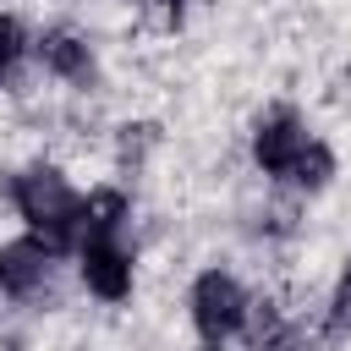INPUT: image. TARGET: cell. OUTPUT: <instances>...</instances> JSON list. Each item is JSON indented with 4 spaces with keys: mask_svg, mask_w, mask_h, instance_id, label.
<instances>
[{
    "mask_svg": "<svg viewBox=\"0 0 351 351\" xmlns=\"http://www.w3.org/2000/svg\"><path fill=\"white\" fill-rule=\"evenodd\" d=\"M11 197H16V214L27 219V230H33L49 252H66L71 241H82V236H77V208H82V197L71 192V181H66L60 170H49V165L22 170L16 186H11Z\"/></svg>",
    "mask_w": 351,
    "mask_h": 351,
    "instance_id": "1",
    "label": "cell"
},
{
    "mask_svg": "<svg viewBox=\"0 0 351 351\" xmlns=\"http://www.w3.org/2000/svg\"><path fill=\"white\" fill-rule=\"evenodd\" d=\"M346 329H351V274L340 280V291L329 302V335H346Z\"/></svg>",
    "mask_w": 351,
    "mask_h": 351,
    "instance_id": "10",
    "label": "cell"
},
{
    "mask_svg": "<svg viewBox=\"0 0 351 351\" xmlns=\"http://www.w3.org/2000/svg\"><path fill=\"white\" fill-rule=\"evenodd\" d=\"M159 5H181V0H159Z\"/></svg>",
    "mask_w": 351,
    "mask_h": 351,
    "instance_id": "12",
    "label": "cell"
},
{
    "mask_svg": "<svg viewBox=\"0 0 351 351\" xmlns=\"http://www.w3.org/2000/svg\"><path fill=\"white\" fill-rule=\"evenodd\" d=\"M247 313H252V302H247V291H241L225 269L197 274V285H192V324H197V335H203L208 346L230 340V335L247 324Z\"/></svg>",
    "mask_w": 351,
    "mask_h": 351,
    "instance_id": "2",
    "label": "cell"
},
{
    "mask_svg": "<svg viewBox=\"0 0 351 351\" xmlns=\"http://www.w3.org/2000/svg\"><path fill=\"white\" fill-rule=\"evenodd\" d=\"M49 247L38 236H16L0 247V291L5 296H33L44 280H49Z\"/></svg>",
    "mask_w": 351,
    "mask_h": 351,
    "instance_id": "5",
    "label": "cell"
},
{
    "mask_svg": "<svg viewBox=\"0 0 351 351\" xmlns=\"http://www.w3.org/2000/svg\"><path fill=\"white\" fill-rule=\"evenodd\" d=\"M22 55H27V33H22V22H16V16H5V11H0V77H5Z\"/></svg>",
    "mask_w": 351,
    "mask_h": 351,
    "instance_id": "9",
    "label": "cell"
},
{
    "mask_svg": "<svg viewBox=\"0 0 351 351\" xmlns=\"http://www.w3.org/2000/svg\"><path fill=\"white\" fill-rule=\"evenodd\" d=\"M77 258H82V263H77V269H82V285H88L93 296L121 302V296L132 291V258H126L121 241H82Z\"/></svg>",
    "mask_w": 351,
    "mask_h": 351,
    "instance_id": "4",
    "label": "cell"
},
{
    "mask_svg": "<svg viewBox=\"0 0 351 351\" xmlns=\"http://www.w3.org/2000/svg\"><path fill=\"white\" fill-rule=\"evenodd\" d=\"M0 351H22V340H5V346H0Z\"/></svg>",
    "mask_w": 351,
    "mask_h": 351,
    "instance_id": "11",
    "label": "cell"
},
{
    "mask_svg": "<svg viewBox=\"0 0 351 351\" xmlns=\"http://www.w3.org/2000/svg\"><path fill=\"white\" fill-rule=\"evenodd\" d=\"M126 214H132V203H126L115 186H99V192H88L82 208H77V236H82V241H115V230L126 225ZM82 241H77V247H82Z\"/></svg>",
    "mask_w": 351,
    "mask_h": 351,
    "instance_id": "6",
    "label": "cell"
},
{
    "mask_svg": "<svg viewBox=\"0 0 351 351\" xmlns=\"http://www.w3.org/2000/svg\"><path fill=\"white\" fill-rule=\"evenodd\" d=\"M38 60H44L55 77H71V82H82V77L93 71L88 44H82L77 33H66V27H55V33H44V38H38Z\"/></svg>",
    "mask_w": 351,
    "mask_h": 351,
    "instance_id": "7",
    "label": "cell"
},
{
    "mask_svg": "<svg viewBox=\"0 0 351 351\" xmlns=\"http://www.w3.org/2000/svg\"><path fill=\"white\" fill-rule=\"evenodd\" d=\"M307 143H313L307 126H302L291 110H280V115H263V121H258V132H252V159H258L269 176H285V170L302 159Z\"/></svg>",
    "mask_w": 351,
    "mask_h": 351,
    "instance_id": "3",
    "label": "cell"
},
{
    "mask_svg": "<svg viewBox=\"0 0 351 351\" xmlns=\"http://www.w3.org/2000/svg\"><path fill=\"white\" fill-rule=\"evenodd\" d=\"M329 176H335V154H329L324 143H307V148H302V159L285 170V181H291V186H302V192H324V186H329Z\"/></svg>",
    "mask_w": 351,
    "mask_h": 351,
    "instance_id": "8",
    "label": "cell"
}]
</instances>
